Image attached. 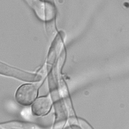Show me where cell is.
I'll return each instance as SVG.
<instances>
[{
    "instance_id": "6da1fadb",
    "label": "cell",
    "mask_w": 129,
    "mask_h": 129,
    "mask_svg": "<svg viewBox=\"0 0 129 129\" xmlns=\"http://www.w3.org/2000/svg\"><path fill=\"white\" fill-rule=\"evenodd\" d=\"M38 90L37 84H27L21 86L15 94L16 101L21 105L28 106L31 104L36 100Z\"/></svg>"
},
{
    "instance_id": "7a4b0ae2",
    "label": "cell",
    "mask_w": 129,
    "mask_h": 129,
    "mask_svg": "<svg viewBox=\"0 0 129 129\" xmlns=\"http://www.w3.org/2000/svg\"><path fill=\"white\" fill-rule=\"evenodd\" d=\"M0 74L27 82H37L41 80L42 78L40 75L24 72L1 62H0Z\"/></svg>"
},
{
    "instance_id": "3957f363",
    "label": "cell",
    "mask_w": 129,
    "mask_h": 129,
    "mask_svg": "<svg viewBox=\"0 0 129 129\" xmlns=\"http://www.w3.org/2000/svg\"><path fill=\"white\" fill-rule=\"evenodd\" d=\"M51 106L52 101L49 97H41L33 103L32 112L36 116H43L49 112Z\"/></svg>"
},
{
    "instance_id": "277c9868",
    "label": "cell",
    "mask_w": 129,
    "mask_h": 129,
    "mask_svg": "<svg viewBox=\"0 0 129 129\" xmlns=\"http://www.w3.org/2000/svg\"><path fill=\"white\" fill-rule=\"evenodd\" d=\"M2 127L5 129H11V128H28L29 127H31V125L29 124H27L25 123H21L20 122H11L7 123L6 124H3L2 125Z\"/></svg>"
},
{
    "instance_id": "5b68a950",
    "label": "cell",
    "mask_w": 129,
    "mask_h": 129,
    "mask_svg": "<svg viewBox=\"0 0 129 129\" xmlns=\"http://www.w3.org/2000/svg\"><path fill=\"white\" fill-rule=\"evenodd\" d=\"M71 127H72V129H81L79 126L75 125H72Z\"/></svg>"
},
{
    "instance_id": "8992f818",
    "label": "cell",
    "mask_w": 129,
    "mask_h": 129,
    "mask_svg": "<svg viewBox=\"0 0 129 129\" xmlns=\"http://www.w3.org/2000/svg\"><path fill=\"white\" fill-rule=\"evenodd\" d=\"M45 1H47V2H51V3L53 2V0H45Z\"/></svg>"
}]
</instances>
